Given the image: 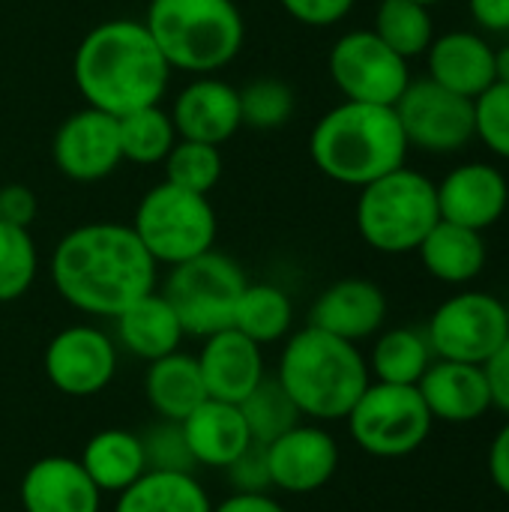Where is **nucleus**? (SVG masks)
I'll list each match as a JSON object with an SVG mask.
<instances>
[{
  "label": "nucleus",
  "mask_w": 509,
  "mask_h": 512,
  "mask_svg": "<svg viewBox=\"0 0 509 512\" xmlns=\"http://www.w3.org/2000/svg\"><path fill=\"white\" fill-rule=\"evenodd\" d=\"M144 444V459L147 471H180V474H195V459L186 447L183 429L174 420H159L141 435Z\"/></svg>",
  "instance_id": "obj_38"
},
{
  "label": "nucleus",
  "mask_w": 509,
  "mask_h": 512,
  "mask_svg": "<svg viewBox=\"0 0 509 512\" xmlns=\"http://www.w3.org/2000/svg\"><path fill=\"white\" fill-rule=\"evenodd\" d=\"M507 201V177L489 162L459 165L438 183L441 219L474 228V231L492 228L504 216Z\"/></svg>",
  "instance_id": "obj_18"
},
{
  "label": "nucleus",
  "mask_w": 509,
  "mask_h": 512,
  "mask_svg": "<svg viewBox=\"0 0 509 512\" xmlns=\"http://www.w3.org/2000/svg\"><path fill=\"white\" fill-rule=\"evenodd\" d=\"M474 21L489 33H509V0H468Z\"/></svg>",
  "instance_id": "obj_43"
},
{
  "label": "nucleus",
  "mask_w": 509,
  "mask_h": 512,
  "mask_svg": "<svg viewBox=\"0 0 509 512\" xmlns=\"http://www.w3.org/2000/svg\"><path fill=\"white\" fill-rule=\"evenodd\" d=\"M168 114L174 120L177 138L216 147L234 138V132L243 126L237 87L216 75H198L192 84H186Z\"/></svg>",
  "instance_id": "obj_17"
},
{
  "label": "nucleus",
  "mask_w": 509,
  "mask_h": 512,
  "mask_svg": "<svg viewBox=\"0 0 509 512\" xmlns=\"http://www.w3.org/2000/svg\"><path fill=\"white\" fill-rule=\"evenodd\" d=\"M495 81L509 84V42L495 48Z\"/></svg>",
  "instance_id": "obj_46"
},
{
  "label": "nucleus",
  "mask_w": 509,
  "mask_h": 512,
  "mask_svg": "<svg viewBox=\"0 0 509 512\" xmlns=\"http://www.w3.org/2000/svg\"><path fill=\"white\" fill-rule=\"evenodd\" d=\"M51 159L57 171L75 183H96L111 177L123 162L117 117L90 105L72 111L54 132Z\"/></svg>",
  "instance_id": "obj_14"
},
{
  "label": "nucleus",
  "mask_w": 509,
  "mask_h": 512,
  "mask_svg": "<svg viewBox=\"0 0 509 512\" xmlns=\"http://www.w3.org/2000/svg\"><path fill=\"white\" fill-rule=\"evenodd\" d=\"M240 414H243L255 444H270V441H276L279 435H285L291 426H297L303 420V414L297 411V405L291 402L285 387L276 381V375L264 378L240 402Z\"/></svg>",
  "instance_id": "obj_33"
},
{
  "label": "nucleus",
  "mask_w": 509,
  "mask_h": 512,
  "mask_svg": "<svg viewBox=\"0 0 509 512\" xmlns=\"http://www.w3.org/2000/svg\"><path fill=\"white\" fill-rule=\"evenodd\" d=\"M42 369L51 387L63 396H96L111 384L117 372V342L90 324L66 327L45 345Z\"/></svg>",
  "instance_id": "obj_13"
},
{
  "label": "nucleus",
  "mask_w": 509,
  "mask_h": 512,
  "mask_svg": "<svg viewBox=\"0 0 509 512\" xmlns=\"http://www.w3.org/2000/svg\"><path fill=\"white\" fill-rule=\"evenodd\" d=\"M72 78L84 105L120 117L144 105H159L171 81V66L144 21L111 18L96 24L75 48Z\"/></svg>",
  "instance_id": "obj_2"
},
{
  "label": "nucleus",
  "mask_w": 509,
  "mask_h": 512,
  "mask_svg": "<svg viewBox=\"0 0 509 512\" xmlns=\"http://www.w3.org/2000/svg\"><path fill=\"white\" fill-rule=\"evenodd\" d=\"M162 168H165V183L180 186L186 192L210 195L216 183L222 180V153L216 144L177 138Z\"/></svg>",
  "instance_id": "obj_34"
},
{
  "label": "nucleus",
  "mask_w": 509,
  "mask_h": 512,
  "mask_svg": "<svg viewBox=\"0 0 509 512\" xmlns=\"http://www.w3.org/2000/svg\"><path fill=\"white\" fill-rule=\"evenodd\" d=\"M240 96V120L249 129L258 132H273L282 129L291 114H294V90L291 84H285L282 78L264 75V78H252L249 84H243L237 90Z\"/></svg>",
  "instance_id": "obj_35"
},
{
  "label": "nucleus",
  "mask_w": 509,
  "mask_h": 512,
  "mask_svg": "<svg viewBox=\"0 0 509 512\" xmlns=\"http://www.w3.org/2000/svg\"><path fill=\"white\" fill-rule=\"evenodd\" d=\"M144 27L171 69L195 75L228 66L246 39L234 0H150Z\"/></svg>",
  "instance_id": "obj_5"
},
{
  "label": "nucleus",
  "mask_w": 509,
  "mask_h": 512,
  "mask_svg": "<svg viewBox=\"0 0 509 512\" xmlns=\"http://www.w3.org/2000/svg\"><path fill=\"white\" fill-rule=\"evenodd\" d=\"M282 9L297 18L300 24L309 27H330L336 21H342L357 0H279Z\"/></svg>",
  "instance_id": "obj_40"
},
{
  "label": "nucleus",
  "mask_w": 509,
  "mask_h": 512,
  "mask_svg": "<svg viewBox=\"0 0 509 512\" xmlns=\"http://www.w3.org/2000/svg\"><path fill=\"white\" fill-rule=\"evenodd\" d=\"M438 222V186L414 168L402 165L360 189L357 231L375 252H417Z\"/></svg>",
  "instance_id": "obj_6"
},
{
  "label": "nucleus",
  "mask_w": 509,
  "mask_h": 512,
  "mask_svg": "<svg viewBox=\"0 0 509 512\" xmlns=\"http://www.w3.org/2000/svg\"><path fill=\"white\" fill-rule=\"evenodd\" d=\"M366 363H369V375L381 384L417 387L426 369L435 363V354L426 339V330L393 327L375 339L372 357Z\"/></svg>",
  "instance_id": "obj_29"
},
{
  "label": "nucleus",
  "mask_w": 509,
  "mask_h": 512,
  "mask_svg": "<svg viewBox=\"0 0 509 512\" xmlns=\"http://www.w3.org/2000/svg\"><path fill=\"white\" fill-rule=\"evenodd\" d=\"M276 381L309 420H345L372 384L369 363L354 342L330 336L312 324L288 333L279 354Z\"/></svg>",
  "instance_id": "obj_4"
},
{
  "label": "nucleus",
  "mask_w": 509,
  "mask_h": 512,
  "mask_svg": "<svg viewBox=\"0 0 509 512\" xmlns=\"http://www.w3.org/2000/svg\"><path fill=\"white\" fill-rule=\"evenodd\" d=\"M429 78L459 96L477 99L486 87L495 84V48L471 30H453L432 39L429 51Z\"/></svg>",
  "instance_id": "obj_22"
},
{
  "label": "nucleus",
  "mask_w": 509,
  "mask_h": 512,
  "mask_svg": "<svg viewBox=\"0 0 509 512\" xmlns=\"http://www.w3.org/2000/svg\"><path fill=\"white\" fill-rule=\"evenodd\" d=\"M144 393L150 408L159 414V420H174V423L186 420L204 399H210L198 360L183 351L159 357L147 366Z\"/></svg>",
  "instance_id": "obj_26"
},
{
  "label": "nucleus",
  "mask_w": 509,
  "mask_h": 512,
  "mask_svg": "<svg viewBox=\"0 0 509 512\" xmlns=\"http://www.w3.org/2000/svg\"><path fill=\"white\" fill-rule=\"evenodd\" d=\"M426 339L435 360L483 366L509 339L504 300L486 291H462L432 312Z\"/></svg>",
  "instance_id": "obj_10"
},
{
  "label": "nucleus",
  "mask_w": 509,
  "mask_h": 512,
  "mask_svg": "<svg viewBox=\"0 0 509 512\" xmlns=\"http://www.w3.org/2000/svg\"><path fill=\"white\" fill-rule=\"evenodd\" d=\"M111 321H114V336H117L114 342L126 354H132L144 363H153L159 357L180 351V342L186 336L174 306L165 300L162 291L144 294L141 300L126 306Z\"/></svg>",
  "instance_id": "obj_24"
},
{
  "label": "nucleus",
  "mask_w": 509,
  "mask_h": 512,
  "mask_svg": "<svg viewBox=\"0 0 509 512\" xmlns=\"http://www.w3.org/2000/svg\"><path fill=\"white\" fill-rule=\"evenodd\" d=\"M414 3H423V6H435V3H441V0H414Z\"/></svg>",
  "instance_id": "obj_47"
},
{
  "label": "nucleus",
  "mask_w": 509,
  "mask_h": 512,
  "mask_svg": "<svg viewBox=\"0 0 509 512\" xmlns=\"http://www.w3.org/2000/svg\"><path fill=\"white\" fill-rule=\"evenodd\" d=\"M267 447L270 486L288 495H309L324 489L339 471L336 438L315 423H297Z\"/></svg>",
  "instance_id": "obj_15"
},
{
  "label": "nucleus",
  "mask_w": 509,
  "mask_h": 512,
  "mask_svg": "<svg viewBox=\"0 0 509 512\" xmlns=\"http://www.w3.org/2000/svg\"><path fill=\"white\" fill-rule=\"evenodd\" d=\"M294 324V303L291 297L270 282H249L237 300L231 327L249 336L255 345H273L288 339Z\"/></svg>",
  "instance_id": "obj_30"
},
{
  "label": "nucleus",
  "mask_w": 509,
  "mask_h": 512,
  "mask_svg": "<svg viewBox=\"0 0 509 512\" xmlns=\"http://www.w3.org/2000/svg\"><path fill=\"white\" fill-rule=\"evenodd\" d=\"M408 147L456 153L474 141V99L459 96L432 78L411 81L393 105Z\"/></svg>",
  "instance_id": "obj_12"
},
{
  "label": "nucleus",
  "mask_w": 509,
  "mask_h": 512,
  "mask_svg": "<svg viewBox=\"0 0 509 512\" xmlns=\"http://www.w3.org/2000/svg\"><path fill=\"white\" fill-rule=\"evenodd\" d=\"M213 512H288L276 498L267 492H234L222 504H216Z\"/></svg>",
  "instance_id": "obj_45"
},
{
  "label": "nucleus",
  "mask_w": 509,
  "mask_h": 512,
  "mask_svg": "<svg viewBox=\"0 0 509 512\" xmlns=\"http://www.w3.org/2000/svg\"><path fill=\"white\" fill-rule=\"evenodd\" d=\"M372 33L405 60L426 54L435 39L429 6L414 0H381L375 9Z\"/></svg>",
  "instance_id": "obj_32"
},
{
  "label": "nucleus",
  "mask_w": 509,
  "mask_h": 512,
  "mask_svg": "<svg viewBox=\"0 0 509 512\" xmlns=\"http://www.w3.org/2000/svg\"><path fill=\"white\" fill-rule=\"evenodd\" d=\"M159 264L132 225L87 222L60 237L51 255V282L78 312L117 318L126 306L156 291Z\"/></svg>",
  "instance_id": "obj_1"
},
{
  "label": "nucleus",
  "mask_w": 509,
  "mask_h": 512,
  "mask_svg": "<svg viewBox=\"0 0 509 512\" xmlns=\"http://www.w3.org/2000/svg\"><path fill=\"white\" fill-rule=\"evenodd\" d=\"M198 369L210 399L240 405L264 378V348L234 327H225L204 339L198 351Z\"/></svg>",
  "instance_id": "obj_16"
},
{
  "label": "nucleus",
  "mask_w": 509,
  "mask_h": 512,
  "mask_svg": "<svg viewBox=\"0 0 509 512\" xmlns=\"http://www.w3.org/2000/svg\"><path fill=\"white\" fill-rule=\"evenodd\" d=\"M327 69L339 93L351 102L396 105L411 84L408 60L381 42L372 27L339 36L330 48Z\"/></svg>",
  "instance_id": "obj_11"
},
{
  "label": "nucleus",
  "mask_w": 509,
  "mask_h": 512,
  "mask_svg": "<svg viewBox=\"0 0 509 512\" xmlns=\"http://www.w3.org/2000/svg\"><path fill=\"white\" fill-rule=\"evenodd\" d=\"M24 512H99L102 492L72 456H45L21 477Z\"/></svg>",
  "instance_id": "obj_20"
},
{
  "label": "nucleus",
  "mask_w": 509,
  "mask_h": 512,
  "mask_svg": "<svg viewBox=\"0 0 509 512\" xmlns=\"http://www.w3.org/2000/svg\"><path fill=\"white\" fill-rule=\"evenodd\" d=\"M228 480L234 492H267L270 486V471H267V447L264 444H249L228 468Z\"/></svg>",
  "instance_id": "obj_39"
},
{
  "label": "nucleus",
  "mask_w": 509,
  "mask_h": 512,
  "mask_svg": "<svg viewBox=\"0 0 509 512\" xmlns=\"http://www.w3.org/2000/svg\"><path fill=\"white\" fill-rule=\"evenodd\" d=\"M489 477L498 486V492H504L509 498V420L501 426V432L495 435L489 447Z\"/></svg>",
  "instance_id": "obj_44"
},
{
  "label": "nucleus",
  "mask_w": 509,
  "mask_h": 512,
  "mask_svg": "<svg viewBox=\"0 0 509 512\" xmlns=\"http://www.w3.org/2000/svg\"><path fill=\"white\" fill-rule=\"evenodd\" d=\"M432 420L465 426L480 420L492 408L489 381L483 366L435 360L417 384Z\"/></svg>",
  "instance_id": "obj_21"
},
{
  "label": "nucleus",
  "mask_w": 509,
  "mask_h": 512,
  "mask_svg": "<svg viewBox=\"0 0 509 512\" xmlns=\"http://www.w3.org/2000/svg\"><path fill=\"white\" fill-rule=\"evenodd\" d=\"M117 138L123 162L135 165H162L171 147L177 144V129L171 114L159 105H144L117 117Z\"/></svg>",
  "instance_id": "obj_31"
},
{
  "label": "nucleus",
  "mask_w": 509,
  "mask_h": 512,
  "mask_svg": "<svg viewBox=\"0 0 509 512\" xmlns=\"http://www.w3.org/2000/svg\"><path fill=\"white\" fill-rule=\"evenodd\" d=\"M78 462L84 465L87 477L96 483L99 492H114V495L129 489L147 471L141 435L126 432V429L96 432L84 444Z\"/></svg>",
  "instance_id": "obj_27"
},
{
  "label": "nucleus",
  "mask_w": 509,
  "mask_h": 512,
  "mask_svg": "<svg viewBox=\"0 0 509 512\" xmlns=\"http://www.w3.org/2000/svg\"><path fill=\"white\" fill-rule=\"evenodd\" d=\"M408 138L393 105L351 102L330 108L309 135L315 168L342 183L363 189L366 183L405 165Z\"/></svg>",
  "instance_id": "obj_3"
},
{
  "label": "nucleus",
  "mask_w": 509,
  "mask_h": 512,
  "mask_svg": "<svg viewBox=\"0 0 509 512\" xmlns=\"http://www.w3.org/2000/svg\"><path fill=\"white\" fill-rule=\"evenodd\" d=\"M504 309H507V330H509V300L504 303Z\"/></svg>",
  "instance_id": "obj_48"
},
{
  "label": "nucleus",
  "mask_w": 509,
  "mask_h": 512,
  "mask_svg": "<svg viewBox=\"0 0 509 512\" xmlns=\"http://www.w3.org/2000/svg\"><path fill=\"white\" fill-rule=\"evenodd\" d=\"M114 512H213V504L195 474L144 471L117 495Z\"/></svg>",
  "instance_id": "obj_28"
},
{
  "label": "nucleus",
  "mask_w": 509,
  "mask_h": 512,
  "mask_svg": "<svg viewBox=\"0 0 509 512\" xmlns=\"http://www.w3.org/2000/svg\"><path fill=\"white\" fill-rule=\"evenodd\" d=\"M354 444L375 459H405L417 453L435 420L417 387L372 381L348 411Z\"/></svg>",
  "instance_id": "obj_9"
},
{
  "label": "nucleus",
  "mask_w": 509,
  "mask_h": 512,
  "mask_svg": "<svg viewBox=\"0 0 509 512\" xmlns=\"http://www.w3.org/2000/svg\"><path fill=\"white\" fill-rule=\"evenodd\" d=\"M387 321V297L372 279H339L318 294L309 324L345 342H363L381 333Z\"/></svg>",
  "instance_id": "obj_19"
},
{
  "label": "nucleus",
  "mask_w": 509,
  "mask_h": 512,
  "mask_svg": "<svg viewBox=\"0 0 509 512\" xmlns=\"http://www.w3.org/2000/svg\"><path fill=\"white\" fill-rule=\"evenodd\" d=\"M39 213L36 192L24 183H3L0 186V222L30 228Z\"/></svg>",
  "instance_id": "obj_41"
},
{
  "label": "nucleus",
  "mask_w": 509,
  "mask_h": 512,
  "mask_svg": "<svg viewBox=\"0 0 509 512\" xmlns=\"http://www.w3.org/2000/svg\"><path fill=\"white\" fill-rule=\"evenodd\" d=\"M39 273V252L30 228L0 222V303L24 297Z\"/></svg>",
  "instance_id": "obj_36"
},
{
  "label": "nucleus",
  "mask_w": 509,
  "mask_h": 512,
  "mask_svg": "<svg viewBox=\"0 0 509 512\" xmlns=\"http://www.w3.org/2000/svg\"><path fill=\"white\" fill-rule=\"evenodd\" d=\"M249 285L243 267L225 252H204L183 264H174L165 279V300L174 306L183 333L207 339L234 321L237 300Z\"/></svg>",
  "instance_id": "obj_8"
},
{
  "label": "nucleus",
  "mask_w": 509,
  "mask_h": 512,
  "mask_svg": "<svg viewBox=\"0 0 509 512\" xmlns=\"http://www.w3.org/2000/svg\"><path fill=\"white\" fill-rule=\"evenodd\" d=\"M486 381H489V396L492 408L509 417V339L483 363Z\"/></svg>",
  "instance_id": "obj_42"
},
{
  "label": "nucleus",
  "mask_w": 509,
  "mask_h": 512,
  "mask_svg": "<svg viewBox=\"0 0 509 512\" xmlns=\"http://www.w3.org/2000/svg\"><path fill=\"white\" fill-rule=\"evenodd\" d=\"M186 447L201 468H228L249 444V426L240 414V405L204 399L186 420H180Z\"/></svg>",
  "instance_id": "obj_23"
},
{
  "label": "nucleus",
  "mask_w": 509,
  "mask_h": 512,
  "mask_svg": "<svg viewBox=\"0 0 509 512\" xmlns=\"http://www.w3.org/2000/svg\"><path fill=\"white\" fill-rule=\"evenodd\" d=\"M474 138L509 159V84L495 81L474 99Z\"/></svg>",
  "instance_id": "obj_37"
},
{
  "label": "nucleus",
  "mask_w": 509,
  "mask_h": 512,
  "mask_svg": "<svg viewBox=\"0 0 509 512\" xmlns=\"http://www.w3.org/2000/svg\"><path fill=\"white\" fill-rule=\"evenodd\" d=\"M420 261L423 267L447 285H468L474 282L486 267V240L483 231L456 225L441 219L426 240L420 243Z\"/></svg>",
  "instance_id": "obj_25"
},
{
  "label": "nucleus",
  "mask_w": 509,
  "mask_h": 512,
  "mask_svg": "<svg viewBox=\"0 0 509 512\" xmlns=\"http://www.w3.org/2000/svg\"><path fill=\"white\" fill-rule=\"evenodd\" d=\"M132 231L156 264L174 267L210 252L219 222L207 195L186 192L162 180L138 201Z\"/></svg>",
  "instance_id": "obj_7"
}]
</instances>
